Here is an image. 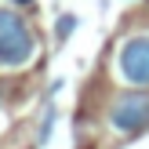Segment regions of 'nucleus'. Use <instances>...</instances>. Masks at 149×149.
I'll use <instances>...</instances> for the list:
<instances>
[{"label": "nucleus", "instance_id": "nucleus-1", "mask_svg": "<svg viewBox=\"0 0 149 149\" xmlns=\"http://www.w3.org/2000/svg\"><path fill=\"white\" fill-rule=\"evenodd\" d=\"M33 33L22 22V15L0 7V65H26L33 58Z\"/></svg>", "mask_w": 149, "mask_h": 149}, {"label": "nucleus", "instance_id": "nucleus-2", "mask_svg": "<svg viewBox=\"0 0 149 149\" xmlns=\"http://www.w3.org/2000/svg\"><path fill=\"white\" fill-rule=\"evenodd\" d=\"M120 77L135 87H149V36H131L120 47Z\"/></svg>", "mask_w": 149, "mask_h": 149}, {"label": "nucleus", "instance_id": "nucleus-3", "mask_svg": "<svg viewBox=\"0 0 149 149\" xmlns=\"http://www.w3.org/2000/svg\"><path fill=\"white\" fill-rule=\"evenodd\" d=\"M109 124L120 135L146 131L149 127V95H124V98H116L113 113H109Z\"/></svg>", "mask_w": 149, "mask_h": 149}, {"label": "nucleus", "instance_id": "nucleus-4", "mask_svg": "<svg viewBox=\"0 0 149 149\" xmlns=\"http://www.w3.org/2000/svg\"><path fill=\"white\" fill-rule=\"evenodd\" d=\"M22 4H26V0H22Z\"/></svg>", "mask_w": 149, "mask_h": 149}]
</instances>
